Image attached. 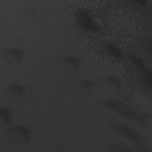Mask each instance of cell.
<instances>
[{
    "instance_id": "cell-1",
    "label": "cell",
    "mask_w": 152,
    "mask_h": 152,
    "mask_svg": "<svg viewBox=\"0 0 152 152\" xmlns=\"http://www.w3.org/2000/svg\"><path fill=\"white\" fill-rule=\"evenodd\" d=\"M102 105L129 121L142 122L148 118V115L146 113L130 109L122 102L116 99L104 100L102 102Z\"/></svg>"
},
{
    "instance_id": "cell-2",
    "label": "cell",
    "mask_w": 152,
    "mask_h": 152,
    "mask_svg": "<svg viewBox=\"0 0 152 152\" xmlns=\"http://www.w3.org/2000/svg\"><path fill=\"white\" fill-rule=\"evenodd\" d=\"M112 129L116 134L126 138L136 145H141L144 144V140L141 134L129 125L118 123L112 126Z\"/></svg>"
},
{
    "instance_id": "cell-3",
    "label": "cell",
    "mask_w": 152,
    "mask_h": 152,
    "mask_svg": "<svg viewBox=\"0 0 152 152\" xmlns=\"http://www.w3.org/2000/svg\"><path fill=\"white\" fill-rule=\"evenodd\" d=\"M75 18L78 25L84 30L94 33H97L100 31V27L90 12L88 10L80 9L77 12Z\"/></svg>"
},
{
    "instance_id": "cell-4",
    "label": "cell",
    "mask_w": 152,
    "mask_h": 152,
    "mask_svg": "<svg viewBox=\"0 0 152 152\" xmlns=\"http://www.w3.org/2000/svg\"><path fill=\"white\" fill-rule=\"evenodd\" d=\"M9 134L15 141L23 144L29 143L33 135L31 129L24 124L12 125L9 129Z\"/></svg>"
},
{
    "instance_id": "cell-5",
    "label": "cell",
    "mask_w": 152,
    "mask_h": 152,
    "mask_svg": "<svg viewBox=\"0 0 152 152\" xmlns=\"http://www.w3.org/2000/svg\"><path fill=\"white\" fill-rule=\"evenodd\" d=\"M3 57L9 64H20L24 60V53L21 49L18 48L11 47L4 49Z\"/></svg>"
},
{
    "instance_id": "cell-6",
    "label": "cell",
    "mask_w": 152,
    "mask_h": 152,
    "mask_svg": "<svg viewBox=\"0 0 152 152\" xmlns=\"http://www.w3.org/2000/svg\"><path fill=\"white\" fill-rule=\"evenodd\" d=\"M60 62L64 66L71 71L78 70L81 66L80 59L73 55H66L62 56Z\"/></svg>"
},
{
    "instance_id": "cell-7",
    "label": "cell",
    "mask_w": 152,
    "mask_h": 152,
    "mask_svg": "<svg viewBox=\"0 0 152 152\" xmlns=\"http://www.w3.org/2000/svg\"><path fill=\"white\" fill-rule=\"evenodd\" d=\"M7 94L12 98H19L23 96L26 92L24 85L20 83H11L6 88Z\"/></svg>"
},
{
    "instance_id": "cell-8",
    "label": "cell",
    "mask_w": 152,
    "mask_h": 152,
    "mask_svg": "<svg viewBox=\"0 0 152 152\" xmlns=\"http://www.w3.org/2000/svg\"><path fill=\"white\" fill-rule=\"evenodd\" d=\"M102 82L107 88L112 90H119L122 86V81L120 78L113 75H106L102 79Z\"/></svg>"
},
{
    "instance_id": "cell-9",
    "label": "cell",
    "mask_w": 152,
    "mask_h": 152,
    "mask_svg": "<svg viewBox=\"0 0 152 152\" xmlns=\"http://www.w3.org/2000/svg\"><path fill=\"white\" fill-rule=\"evenodd\" d=\"M77 85L82 90L86 91H90L93 90L95 87L94 81L88 78H81L76 82Z\"/></svg>"
},
{
    "instance_id": "cell-10",
    "label": "cell",
    "mask_w": 152,
    "mask_h": 152,
    "mask_svg": "<svg viewBox=\"0 0 152 152\" xmlns=\"http://www.w3.org/2000/svg\"><path fill=\"white\" fill-rule=\"evenodd\" d=\"M13 116L12 110L7 107H1L0 109V118L5 125L9 124Z\"/></svg>"
},
{
    "instance_id": "cell-11",
    "label": "cell",
    "mask_w": 152,
    "mask_h": 152,
    "mask_svg": "<svg viewBox=\"0 0 152 152\" xmlns=\"http://www.w3.org/2000/svg\"><path fill=\"white\" fill-rule=\"evenodd\" d=\"M105 49L106 52L113 58L117 59H121L122 58V52L116 45L112 43H107L105 45Z\"/></svg>"
},
{
    "instance_id": "cell-12",
    "label": "cell",
    "mask_w": 152,
    "mask_h": 152,
    "mask_svg": "<svg viewBox=\"0 0 152 152\" xmlns=\"http://www.w3.org/2000/svg\"><path fill=\"white\" fill-rule=\"evenodd\" d=\"M128 59L138 69L144 71L146 69L145 62L140 57L132 55L128 57Z\"/></svg>"
},
{
    "instance_id": "cell-13",
    "label": "cell",
    "mask_w": 152,
    "mask_h": 152,
    "mask_svg": "<svg viewBox=\"0 0 152 152\" xmlns=\"http://www.w3.org/2000/svg\"><path fill=\"white\" fill-rule=\"evenodd\" d=\"M108 148L112 151H129L131 150L129 147L121 143H111L109 144Z\"/></svg>"
},
{
    "instance_id": "cell-14",
    "label": "cell",
    "mask_w": 152,
    "mask_h": 152,
    "mask_svg": "<svg viewBox=\"0 0 152 152\" xmlns=\"http://www.w3.org/2000/svg\"><path fill=\"white\" fill-rule=\"evenodd\" d=\"M143 72V80L144 81V83L149 86H151V72L150 69H145Z\"/></svg>"
}]
</instances>
